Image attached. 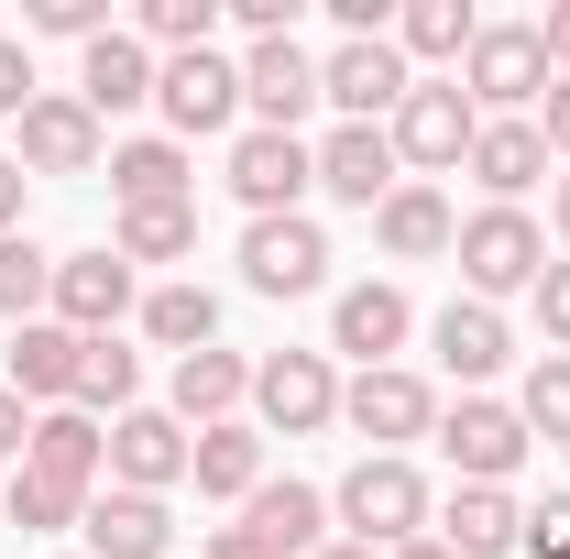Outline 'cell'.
<instances>
[{
  "mask_svg": "<svg viewBox=\"0 0 570 559\" xmlns=\"http://www.w3.org/2000/svg\"><path fill=\"white\" fill-rule=\"evenodd\" d=\"M330 516H341V527H352L362 549H406V538H417L428 527V483H417V461H373V450H362L352 461V483L330 493Z\"/></svg>",
  "mask_w": 570,
  "mask_h": 559,
  "instance_id": "1",
  "label": "cell"
},
{
  "mask_svg": "<svg viewBox=\"0 0 570 559\" xmlns=\"http://www.w3.org/2000/svg\"><path fill=\"white\" fill-rule=\"evenodd\" d=\"M461 99H472V110H527V99H549V45H538V22H483L472 56H461Z\"/></svg>",
  "mask_w": 570,
  "mask_h": 559,
  "instance_id": "2",
  "label": "cell"
},
{
  "mask_svg": "<svg viewBox=\"0 0 570 559\" xmlns=\"http://www.w3.org/2000/svg\"><path fill=\"white\" fill-rule=\"evenodd\" d=\"M384 133H395V165L439 176V165H472V133H483V110L461 99V77H417V88H406V110H395Z\"/></svg>",
  "mask_w": 570,
  "mask_h": 559,
  "instance_id": "3",
  "label": "cell"
},
{
  "mask_svg": "<svg viewBox=\"0 0 570 559\" xmlns=\"http://www.w3.org/2000/svg\"><path fill=\"white\" fill-rule=\"evenodd\" d=\"M450 253H461V275H472V296H483V307L549 275V242H538V219H527V209H483V219H461V242H450Z\"/></svg>",
  "mask_w": 570,
  "mask_h": 559,
  "instance_id": "4",
  "label": "cell"
},
{
  "mask_svg": "<svg viewBox=\"0 0 570 559\" xmlns=\"http://www.w3.org/2000/svg\"><path fill=\"white\" fill-rule=\"evenodd\" d=\"M406 88H417V77H406V56H395V33H373V45H341V56L318 67V99H330L341 121H373V133L406 110Z\"/></svg>",
  "mask_w": 570,
  "mask_h": 559,
  "instance_id": "5",
  "label": "cell"
},
{
  "mask_svg": "<svg viewBox=\"0 0 570 559\" xmlns=\"http://www.w3.org/2000/svg\"><path fill=\"white\" fill-rule=\"evenodd\" d=\"M307 187H318V154H307L296 133H242L230 143V198H242L253 219H296Z\"/></svg>",
  "mask_w": 570,
  "mask_h": 559,
  "instance_id": "6",
  "label": "cell"
},
{
  "mask_svg": "<svg viewBox=\"0 0 570 559\" xmlns=\"http://www.w3.org/2000/svg\"><path fill=\"white\" fill-rule=\"evenodd\" d=\"M341 418L373 439V461H406V439H428V428H439V395H428L417 373H395V362H384V373L341 384Z\"/></svg>",
  "mask_w": 570,
  "mask_h": 559,
  "instance_id": "7",
  "label": "cell"
},
{
  "mask_svg": "<svg viewBox=\"0 0 570 559\" xmlns=\"http://www.w3.org/2000/svg\"><path fill=\"white\" fill-rule=\"evenodd\" d=\"M253 406H264V428H285V439L330 428V418H341V373H330V351H275V362H253Z\"/></svg>",
  "mask_w": 570,
  "mask_h": 559,
  "instance_id": "8",
  "label": "cell"
},
{
  "mask_svg": "<svg viewBox=\"0 0 570 559\" xmlns=\"http://www.w3.org/2000/svg\"><path fill=\"white\" fill-rule=\"evenodd\" d=\"M154 99H165V121H176V133H230V121H242V67H230L219 45L165 56V67H154Z\"/></svg>",
  "mask_w": 570,
  "mask_h": 559,
  "instance_id": "9",
  "label": "cell"
},
{
  "mask_svg": "<svg viewBox=\"0 0 570 559\" xmlns=\"http://www.w3.org/2000/svg\"><path fill=\"white\" fill-rule=\"evenodd\" d=\"M330 275V242H318V219H253L242 231V285L253 296H307V285Z\"/></svg>",
  "mask_w": 570,
  "mask_h": 559,
  "instance_id": "10",
  "label": "cell"
},
{
  "mask_svg": "<svg viewBox=\"0 0 570 559\" xmlns=\"http://www.w3.org/2000/svg\"><path fill=\"white\" fill-rule=\"evenodd\" d=\"M439 450H450V472H461V483H504V472L527 461V418L494 406V395H461V406L439 418Z\"/></svg>",
  "mask_w": 570,
  "mask_h": 559,
  "instance_id": "11",
  "label": "cell"
},
{
  "mask_svg": "<svg viewBox=\"0 0 570 559\" xmlns=\"http://www.w3.org/2000/svg\"><path fill=\"white\" fill-rule=\"evenodd\" d=\"M45 307H56V330H77V341H110L121 307H132V264H121V253H67Z\"/></svg>",
  "mask_w": 570,
  "mask_h": 559,
  "instance_id": "12",
  "label": "cell"
},
{
  "mask_svg": "<svg viewBox=\"0 0 570 559\" xmlns=\"http://www.w3.org/2000/svg\"><path fill=\"white\" fill-rule=\"evenodd\" d=\"M242 110H253V133H296L318 110V67L296 56V33H275V45L242 56Z\"/></svg>",
  "mask_w": 570,
  "mask_h": 559,
  "instance_id": "13",
  "label": "cell"
},
{
  "mask_svg": "<svg viewBox=\"0 0 570 559\" xmlns=\"http://www.w3.org/2000/svg\"><path fill=\"white\" fill-rule=\"evenodd\" d=\"M99 461H110V439H99V418H77V406H45L33 439H22V472L77 493V504H88V483H99Z\"/></svg>",
  "mask_w": 570,
  "mask_h": 559,
  "instance_id": "14",
  "label": "cell"
},
{
  "mask_svg": "<svg viewBox=\"0 0 570 559\" xmlns=\"http://www.w3.org/2000/svg\"><path fill=\"white\" fill-rule=\"evenodd\" d=\"M110 483L121 493H176L187 483V428L132 406V418H110Z\"/></svg>",
  "mask_w": 570,
  "mask_h": 559,
  "instance_id": "15",
  "label": "cell"
},
{
  "mask_svg": "<svg viewBox=\"0 0 570 559\" xmlns=\"http://www.w3.org/2000/svg\"><path fill=\"white\" fill-rule=\"evenodd\" d=\"M318 187L330 198H352V209H384L406 176H395V133H373V121H341V133L318 143Z\"/></svg>",
  "mask_w": 570,
  "mask_h": 559,
  "instance_id": "16",
  "label": "cell"
},
{
  "mask_svg": "<svg viewBox=\"0 0 570 559\" xmlns=\"http://www.w3.org/2000/svg\"><path fill=\"white\" fill-rule=\"evenodd\" d=\"M77 99H88V121H110V110H142V99H154V45L110 22V33L77 56Z\"/></svg>",
  "mask_w": 570,
  "mask_h": 559,
  "instance_id": "17",
  "label": "cell"
},
{
  "mask_svg": "<svg viewBox=\"0 0 570 559\" xmlns=\"http://www.w3.org/2000/svg\"><path fill=\"white\" fill-rule=\"evenodd\" d=\"M22 165H33V176H99V121H88L77 88L22 110Z\"/></svg>",
  "mask_w": 570,
  "mask_h": 559,
  "instance_id": "18",
  "label": "cell"
},
{
  "mask_svg": "<svg viewBox=\"0 0 570 559\" xmlns=\"http://www.w3.org/2000/svg\"><path fill=\"white\" fill-rule=\"evenodd\" d=\"M88 549L99 559H165L176 549V516H165V493H88Z\"/></svg>",
  "mask_w": 570,
  "mask_h": 559,
  "instance_id": "19",
  "label": "cell"
},
{
  "mask_svg": "<svg viewBox=\"0 0 570 559\" xmlns=\"http://www.w3.org/2000/svg\"><path fill=\"white\" fill-rule=\"evenodd\" d=\"M242 527H253L275 559H318L330 549V493L318 483H264L253 504H242Z\"/></svg>",
  "mask_w": 570,
  "mask_h": 559,
  "instance_id": "20",
  "label": "cell"
},
{
  "mask_svg": "<svg viewBox=\"0 0 570 559\" xmlns=\"http://www.w3.org/2000/svg\"><path fill=\"white\" fill-rule=\"evenodd\" d=\"M187 483L219 493V504H253V493H264V439H253L242 418L198 428V439H187Z\"/></svg>",
  "mask_w": 570,
  "mask_h": 559,
  "instance_id": "21",
  "label": "cell"
},
{
  "mask_svg": "<svg viewBox=\"0 0 570 559\" xmlns=\"http://www.w3.org/2000/svg\"><path fill=\"white\" fill-rule=\"evenodd\" d=\"M77 351H88V341H77V330H56V318H33V330L11 341V395H22L33 418L77 395Z\"/></svg>",
  "mask_w": 570,
  "mask_h": 559,
  "instance_id": "22",
  "label": "cell"
},
{
  "mask_svg": "<svg viewBox=\"0 0 570 559\" xmlns=\"http://www.w3.org/2000/svg\"><path fill=\"white\" fill-rule=\"evenodd\" d=\"M373 242H384L395 264H428V253H450V242H461V219H450V198H439V187H417V176H406V187L373 209Z\"/></svg>",
  "mask_w": 570,
  "mask_h": 559,
  "instance_id": "23",
  "label": "cell"
},
{
  "mask_svg": "<svg viewBox=\"0 0 570 559\" xmlns=\"http://www.w3.org/2000/svg\"><path fill=\"white\" fill-rule=\"evenodd\" d=\"M515 527H527V516L504 504V483H461L450 504H439V549H450V559H504Z\"/></svg>",
  "mask_w": 570,
  "mask_h": 559,
  "instance_id": "24",
  "label": "cell"
},
{
  "mask_svg": "<svg viewBox=\"0 0 570 559\" xmlns=\"http://www.w3.org/2000/svg\"><path fill=\"white\" fill-rule=\"evenodd\" d=\"M242 395H253V362H242V351L209 341V351H187V362H176V428H219Z\"/></svg>",
  "mask_w": 570,
  "mask_h": 559,
  "instance_id": "25",
  "label": "cell"
},
{
  "mask_svg": "<svg viewBox=\"0 0 570 559\" xmlns=\"http://www.w3.org/2000/svg\"><path fill=\"white\" fill-rule=\"evenodd\" d=\"M472 176L494 187V209H515V198L549 176V143H538V121H483V133H472Z\"/></svg>",
  "mask_w": 570,
  "mask_h": 559,
  "instance_id": "26",
  "label": "cell"
},
{
  "mask_svg": "<svg viewBox=\"0 0 570 559\" xmlns=\"http://www.w3.org/2000/svg\"><path fill=\"white\" fill-rule=\"evenodd\" d=\"M406 330H417V318H406V296H395V285H352V296L330 307V341L362 351V373H384V351L406 341Z\"/></svg>",
  "mask_w": 570,
  "mask_h": 559,
  "instance_id": "27",
  "label": "cell"
},
{
  "mask_svg": "<svg viewBox=\"0 0 570 559\" xmlns=\"http://www.w3.org/2000/svg\"><path fill=\"white\" fill-rule=\"evenodd\" d=\"M428 341H439V362H450L461 384H483V373H504V318L483 307V296H450Z\"/></svg>",
  "mask_w": 570,
  "mask_h": 559,
  "instance_id": "28",
  "label": "cell"
},
{
  "mask_svg": "<svg viewBox=\"0 0 570 559\" xmlns=\"http://www.w3.org/2000/svg\"><path fill=\"white\" fill-rule=\"evenodd\" d=\"M110 198L121 209H165V198H187V154L176 143H110Z\"/></svg>",
  "mask_w": 570,
  "mask_h": 559,
  "instance_id": "29",
  "label": "cell"
},
{
  "mask_svg": "<svg viewBox=\"0 0 570 559\" xmlns=\"http://www.w3.org/2000/svg\"><path fill=\"white\" fill-rule=\"evenodd\" d=\"M142 330L187 362V351L219 341V296H209V285H154V296H142Z\"/></svg>",
  "mask_w": 570,
  "mask_h": 559,
  "instance_id": "30",
  "label": "cell"
},
{
  "mask_svg": "<svg viewBox=\"0 0 570 559\" xmlns=\"http://www.w3.org/2000/svg\"><path fill=\"white\" fill-rule=\"evenodd\" d=\"M121 264H176V253H198V198H165V209H121V242H110Z\"/></svg>",
  "mask_w": 570,
  "mask_h": 559,
  "instance_id": "31",
  "label": "cell"
},
{
  "mask_svg": "<svg viewBox=\"0 0 570 559\" xmlns=\"http://www.w3.org/2000/svg\"><path fill=\"white\" fill-rule=\"evenodd\" d=\"M132 384H142L132 351H121V341H88V351H77V395H67V406H77V418H99V406L132 418Z\"/></svg>",
  "mask_w": 570,
  "mask_h": 559,
  "instance_id": "32",
  "label": "cell"
},
{
  "mask_svg": "<svg viewBox=\"0 0 570 559\" xmlns=\"http://www.w3.org/2000/svg\"><path fill=\"white\" fill-rule=\"evenodd\" d=\"M472 0H406V22H395V56H472Z\"/></svg>",
  "mask_w": 570,
  "mask_h": 559,
  "instance_id": "33",
  "label": "cell"
},
{
  "mask_svg": "<svg viewBox=\"0 0 570 559\" xmlns=\"http://www.w3.org/2000/svg\"><path fill=\"white\" fill-rule=\"evenodd\" d=\"M45 296H56V253H33V242L11 231V242H0V318H22V330H33V307H45Z\"/></svg>",
  "mask_w": 570,
  "mask_h": 559,
  "instance_id": "34",
  "label": "cell"
},
{
  "mask_svg": "<svg viewBox=\"0 0 570 559\" xmlns=\"http://www.w3.org/2000/svg\"><path fill=\"white\" fill-rule=\"evenodd\" d=\"M219 33V0H142V45H165V56H198Z\"/></svg>",
  "mask_w": 570,
  "mask_h": 559,
  "instance_id": "35",
  "label": "cell"
},
{
  "mask_svg": "<svg viewBox=\"0 0 570 559\" xmlns=\"http://www.w3.org/2000/svg\"><path fill=\"white\" fill-rule=\"evenodd\" d=\"M515 418H527V439H570V351H549V362L527 373V406H515Z\"/></svg>",
  "mask_w": 570,
  "mask_h": 559,
  "instance_id": "36",
  "label": "cell"
},
{
  "mask_svg": "<svg viewBox=\"0 0 570 559\" xmlns=\"http://www.w3.org/2000/svg\"><path fill=\"white\" fill-rule=\"evenodd\" d=\"M67 516H88V504L56 493V483H33V472H11V527H22V538H56Z\"/></svg>",
  "mask_w": 570,
  "mask_h": 559,
  "instance_id": "37",
  "label": "cell"
},
{
  "mask_svg": "<svg viewBox=\"0 0 570 559\" xmlns=\"http://www.w3.org/2000/svg\"><path fill=\"white\" fill-rule=\"evenodd\" d=\"M515 549H527V559H570V493H549V504H527Z\"/></svg>",
  "mask_w": 570,
  "mask_h": 559,
  "instance_id": "38",
  "label": "cell"
},
{
  "mask_svg": "<svg viewBox=\"0 0 570 559\" xmlns=\"http://www.w3.org/2000/svg\"><path fill=\"white\" fill-rule=\"evenodd\" d=\"M22 22H33V33H77V45H99V33H110V11H99V0H33Z\"/></svg>",
  "mask_w": 570,
  "mask_h": 559,
  "instance_id": "39",
  "label": "cell"
},
{
  "mask_svg": "<svg viewBox=\"0 0 570 559\" xmlns=\"http://www.w3.org/2000/svg\"><path fill=\"white\" fill-rule=\"evenodd\" d=\"M527 296H538V330H549V351H570V264H549Z\"/></svg>",
  "mask_w": 570,
  "mask_h": 559,
  "instance_id": "40",
  "label": "cell"
},
{
  "mask_svg": "<svg viewBox=\"0 0 570 559\" xmlns=\"http://www.w3.org/2000/svg\"><path fill=\"white\" fill-rule=\"evenodd\" d=\"M33 99H45V88H33V56H22V45H0V121H22Z\"/></svg>",
  "mask_w": 570,
  "mask_h": 559,
  "instance_id": "41",
  "label": "cell"
},
{
  "mask_svg": "<svg viewBox=\"0 0 570 559\" xmlns=\"http://www.w3.org/2000/svg\"><path fill=\"white\" fill-rule=\"evenodd\" d=\"M538 143L570 154V77H549V99H538Z\"/></svg>",
  "mask_w": 570,
  "mask_h": 559,
  "instance_id": "42",
  "label": "cell"
},
{
  "mask_svg": "<svg viewBox=\"0 0 570 559\" xmlns=\"http://www.w3.org/2000/svg\"><path fill=\"white\" fill-rule=\"evenodd\" d=\"M22 439H33V406L0 384V461H11V472H22Z\"/></svg>",
  "mask_w": 570,
  "mask_h": 559,
  "instance_id": "43",
  "label": "cell"
},
{
  "mask_svg": "<svg viewBox=\"0 0 570 559\" xmlns=\"http://www.w3.org/2000/svg\"><path fill=\"white\" fill-rule=\"evenodd\" d=\"M11 231H22V165L0 154V242H11Z\"/></svg>",
  "mask_w": 570,
  "mask_h": 559,
  "instance_id": "44",
  "label": "cell"
},
{
  "mask_svg": "<svg viewBox=\"0 0 570 559\" xmlns=\"http://www.w3.org/2000/svg\"><path fill=\"white\" fill-rule=\"evenodd\" d=\"M538 45H549V67H570V0H549V22H538Z\"/></svg>",
  "mask_w": 570,
  "mask_h": 559,
  "instance_id": "45",
  "label": "cell"
},
{
  "mask_svg": "<svg viewBox=\"0 0 570 559\" xmlns=\"http://www.w3.org/2000/svg\"><path fill=\"white\" fill-rule=\"evenodd\" d=\"M209 559H275V549H264L253 527H219V538H209Z\"/></svg>",
  "mask_w": 570,
  "mask_h": 559,
  "instance_id": "46",
  "label": "cell"
},
{
  "mask_svg": "<svg viewBox=\"0 0 570 559\" xmlns=\"http://www.w3.org/2000/svg\"><path fill=\"white\" fill-rule=\"evenodd\" d=\"M395 559H450V549H439V538H406V549H395Z\"/></svg>",
  "mask_w": 570,
  "mask_h": 559,
  "instance_id": "47",
  "label": "cell"
},
{
  "mask_svg": "<svg viewBox=\"0 0 570 559\" xmlns=\"http://www.w3.org/2000/svg\"><path fill=\"white\" fill-rule=\"evenodd\" d=\"M318 559H373V549H362V538H341V549H318Z\"/></svg>",
  "mask_w": 570,
  "mask_h": 559,
  "instance_id": "48",
  "label": "cell"
},
{
  "mask_svg": "<svg viewBox=\"0 0 570 559\" xmlns=\"http://www.w3.org/2000/svg\"><path fill=\"white\" fill-rule=\"evenodd\" d=\"M549 209H560V242H570V176H560V198H549Z\"/></svg>",
  "mask_w": 570,
  "mask_h": 559,
  "instance_id": "49",
  "label": "cell"
}]
</instances>
